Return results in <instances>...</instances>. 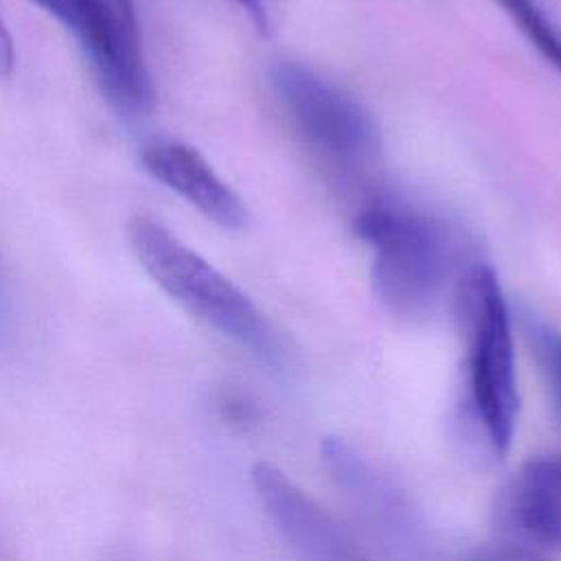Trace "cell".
<instances>
[{
    "label": "cell",
    "mask_w": 561,
    "mask_h": 561,
    "mask_svg": "<svg viewBox=\"0 0 561 561\" xmlns=\"http://www.w3.org/2000/svg\"><path fill=\"white\" fill-rule=\"evenodd\" d=\"M353 228L370 254L375 296L397 318L432 313L465 272L451 228L430 210L375 199L357 210Z\"/></svg>",
    "instance_id": "cell-1"
},
{
    "label": "cell",
    "mask_w": 561,
    "mask_h": 561,
    "mask_svg": "<svg viewBox=\"0 0 561 561\" xmlns=\"http://www.w3.org/2000/svg\"><path fill=\"white\" fill-rule=\"evenodd\" d=\"M127 239L147 276L186 313L270 368L287 364V348L256 302L164 224L136 215Z\"/></svg>",
    "instance_id": "cell-2"
},
{
    "label": "cell",
    "mask_w": 561,
    "mask_h": 561,
    "mask_svg": "<svg viewBox=\"0 0 561 561\" xmlns=\"http://www.w3.org/2000/svg\"><path fill=\"white\" fill-rule=\"evenodd\" d=\"M456 289L465 333L467 412L486 449L502 456L513 440L519 403L511 305L497 272L486 263H471Z\"/></svg>",
    "instance_id": "cell-3"
},
{
    "label": "cell",
    "mask_w": 561,
    "mask_h": 561,
    "mask_svg": "<svg viewBox=\"0 0 561 561\" xmlns=\"http://www.w3.org/2000/svg\"><path fill=\"white\" fill-rule=\"evenodd\" d=\"M53 15L90 61L110 105L127 121L156 101L134 0H33Z\"/></svg>",
    "instance_id": "cell-4"
},
{
    "label": "cell",
    "mask_w": 561,
    "mask_h": 561,
    "mask_svg": "<svg viewBox=\"0 0 561 561\" xmlns=\"http://www.w3.org/2000/svg\"><path fill=\"white\" fill-rule=\"evenodd\" d=\"M270 85L289 125L327 162L362 169L375 162L381 140L373 114L344 88L294 59L270 68Z\"/></svg>",
    "instance_id": "cell-5"
},
{
    "label": "cell",
    "mask_w": 561,
    "mask_h": 561,
    "mask_svg": "<svg viewBox=\"0 0 561 561\" xmlns=\"http://www.w3.org/2000/svg\"><path fill=\"white\" fill-rule=\"evenodd\" d=\"M252 486L294 561H370L355 537L276 465L256 462Z\"/></svg>",
    "instance_id": "cell-6"
},
{
    "label": "cell",
    "mask_w": 561,
    "mask_h": 561,
    "mask_svg": "<svg viewBox=\"0 0 561 561\" xmlns=\"http://www.w3.org/2000/svg\"><path fill=\"white\" fill-rule=\"evenodd\" d=\"M322 460L340 491L377 537L394 554L414 557L419 550V526L403 493L353 445L337 436L322 440Z\"/></svg>",
    "instance_id": "cell-7"
},
{
    "label": "cell",
    "mask_w": 561,
    "mask_h": 561,
    "mask_svg": "<svg viewBox=\"0 0 561 561\" xmlns=\"http://www.w3.org/2000/svg\"><path fill=\"white\" fill-rule=\"evenodd\" d=\"M140 162L156 182L173 191L215 226L241 230L248 224L243 199L195 147L180 140H156L142 147Z\"/></svg>",
    "instance_id": "cell-8"
},
{
    "label": "cell",
    "mask_w": 561,
    "mask_h": 561,
    "mask_svg": "<svg viewBox=\"0 0 561 561\" xmlns=\"http://www.w3.org/2000/svg\"><path fill=\"white\" fill-rule=\"evenodd\" d=\"M500 519L519 541L561 548V456L524 462L500 500Z\"/></svg>",
    "instance_id": "cell-9"
},
{
    "label": "cell",
    "mask_w": 561,
    "mask_h": 561,
    "mask_svg": "<svg viewBox=\"0 0 561 561\" xmlns=\"http://www.w3.org/2000/svg\"><path fill=\"white\" fill-rule=\"evenodd\" d=\"M522 37L561 75V26L541 0H495Z\"/></svg>",
    "instance_id": "cell-10"
},
{
    "label": "cell",
    "mask_w": 561,
    "mask_h": 561,
    "mask_svg": "<svg viewBox=\"0 0 561 561\" xmlns=\"http://www.w3.org/2000/svg\"><path fill=\"white\" fill-rule=\"evenodd\" d=\"M526 337L539 362L552 408L561 423V331L537 318L526 320Z\"/></svg>",
    "instance_id": "cell-11"
},
{
    "label": "cell",
    "mask_w": 561,
    "mask_h": 561,
    "mask_svg": "<svg viewBox=\"0 0 561 561\" xmlns=\"http://www.w3.org/2000/svg\"><path fill=\"white\" fill-rule=\"evenodd\" d=\"M467 561H543V559H539L537 554L524 548H495V550L478 552Z\"/></svg>",
    "instance_id": "cell-12"
},
{
    "label": "cell",
    "mask_w": 561,
    "mask_h": 561,
    "mask_svg": "<svg viewBox=\"0 0 561 561\" xmlns=\"http://www.w3.org/2000/svg\"><path fill=\"white\" fill-rule=\"evenodd\" d=\"M15 68V48H13V37L9 33V26L0 13V79L11 77Z\"/></svg>",
    "instance_id": "cell-13"
},
{
    "label": "cell",
    "mask_w": 561,
    "mask_h": 561,
    "mask_svg": "<svg viewBox=\"0 0 561 561\" xmlns=\"http://www.w3.org/2000/svg\"><path fill=\"white\" fill-rule=\"evenodd\" d=\"M11 335V296H9V285L0 259V342H4Z\"/></svg>",
    "instance_id": "cell-14"
},
{
    "label": "cell",
    "mask_w": 561,
    "mask_h": 561,
    "mask_svg": "<svg viewBox=\"0 0 561 561\" xmlns=\"http://www.w3.org/2000/svg\"><path fill=\"white\" fill-rule=\"evenodd\" d=\"M234 4L241 7V11L248 15V20L259 28V31H267V9L263 0H232Z\"/></svg>",
    "instance_id": "cell-15"
},
{
    "label": "cell",
    "mask_w": 561,
    "mask_h": 561,
    "mask_svg": "<svg viewBox=\"0 0 561 561\" xmlns=\"http://www.w3.org/2000/svg\"><path fill=\"white\" fill-rule=\"evenodd\" d=\"M110 561H140L138 557H131V554H127V552H118V554H114Z\"/></svg>",
    "instance_id": "cell-16"
}]
</instances>
